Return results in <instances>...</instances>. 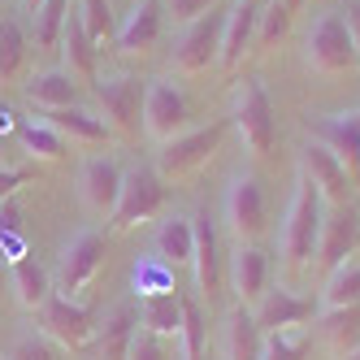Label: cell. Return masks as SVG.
Listing matches in <instances>:
<instances>
[{"instance_id": "9c48e42d", "label": "cell", "mask_w": 360, "mask_h": 360, "mask_svg": "<svg viewBox=\"0 0 360 360\" xmlns=\"http://www.w3.org/2000/svg\"><path fill=\"white\" fill-rule=\"evenodd\" d=\"M100 265H105V235H100L96 226H87V230H79L65 248H61V261H57V295H79V291H87L91 282H96V274H100Z\"/></svg>"}, {"instance_id": "9a60e30c", "label": "cell", "mask_w": 360, "mask_h": 360, "mask_svg": "<svg viewBox=\"0 0 360 360\" xmlns=\"http://www.w3.org/2000/svg\"><path fill=\"white\" fill-rule=\"evenodd\" d=\"M274 278V261L261 243H235V256H230V291L243 308H256L261 295L269 291Z\"/></svg>"}, {"instance_id": "e0dca14e", "label": "cell", "mask_w": 360, "mask_h": 360, "mask_svg": "<svg viewBox=\"0 0 360 360\" xmlns=\"http://www.w3.org/2000/svg\"><path fill=\"white\" fill-rule=\"evenodd\" d=\"M256 13H261V0H230V9L221 13V44H217L221 70H239V61L252 53Z\"/></svg>"}, {"instance_id": "ab89813d", "label": "cell", "mask_w": 360, "mask_h": 360, "mask_svg": "<svg viewBox=\"0 0 360 360\" xmlns=\"http://www.w3.org/2000/svg\"><path fill=\"white\" fill-rule=\"evenodd\" d=\"M217 0H161V13L174 22V27H191L204 13H213Z\"/></svg>"}, {"instance_id": "30bf717a", "label": "cell", "mask_w": 360, "mask_h": 360, "mask_svg": "<svg viewBox=\"0 0 360 360\" xmlns=\"http://www.w3.org/2000/svg\"><path fill=\"white\" fill-rule=\"evenodd\" d=\"M308 131H313V143H321L330 157L352 174V183H356V178H360V109L308 117Z\"/></svg>"}, {"instance_id": "4fadbf2b", "label": "cell", "mask_w": 360, "mask_h": 360, "mask_svg": "<svg viewBox=\"0 0 360 360\" xmlns=\"http://www.w3.org/2000/svg\"><path fill=\"white\" fill-rule=\"evenodd\" d=\"M39 334H48L53 343L61 347H87L91 334H96V321H91V308L74 304L70 295H48V304L39 308Z\"/></svg>"}, {"instance_id": "4dcf8cb0", "label": "cell", "mask_w": 360, "mask_h": 360, "mask_svg": "<svg viewBox=\"0 0 360 360\" xmlns=\"http://www.w3.org/2000/svg\"><path fill=\"white\" fill-rule=\"evenodd\" d=\"M287 35H291V13H287V5H282V0H261L252 53H269V48H278Z\"/></svg>"}, {"instance_id": "bcb514c9", "label": "cell", "mask_w": 360, "mask_h": 360, "mask_svg": "<svg viewBox=\"0 0 360 360\" xmlns=\"http://www.w3.org/2000/svg\"><path fill=\"white\" fill-rule=\"evenodd\" d=\"M39 5H44V0H22V9H27V13H35Z\"/></svg>"}, {"instance_id": "603a6c76", "label": "cell", "mask_w": 360, "mask_h": 360, "mask_svg": "<svg viewBox=\"0 0 360 360\" xmlns=\"http://www.w3.org/2000/svg\"><path fill=\"white\" fill-rule=\"evenodd\" d=\"M261 343H265V334L256 326L252 308L235 304L221 321V356L226 360H261Z\"/></svg>"}, {"instance_id": "f6af8a7d", "label": "cell", "mask_w": 360, "mask_h": 360, "mask_svg": "<svg viewBox=\"0 0 360 360\" xmlns=\"http://www.w3.org/2000/svg\"><path fill=\"white\" fill-rule=\"evenodd\" d=\"M282 5H287V13H291V18H295V13H300V9H304V5H308V0H282Z\"/></svg>"}, {"instance_id": "5b68a950", "label": "cell", "mask_w": 360, "mask_h": 360, "mask_svg": "<svg viewBox=\"0 0 360 360\" xmlns=\"http://www.w3.org/2000/svg\"><path fill=\"white\" fill-rule=\"evenodd\" d=\"M143 91H148V83H139L135 74L96 79L100 117H105V126L117 139H139V131H143Z\"/></svg>"}, {"instance_id": "f1b7e54d", "label": "cell", "mask_w": 360, "mask_h": 360, "mask_svg": "<svg viewBox=\"0 0 360 360\" xmlns=\"http://www.w3.org/2000/svg\"><path fill=\"white\" fill-rule=\"evenodd\" d=\"M191 243H195L191 217H165V221L157 226L152 256H157V261H165L169 269H174V265H191Z\"/></svg>"}, {"instance_id": "3957f363", "label": "cell", "mask_w": 360, "mask_h": 360, "mask_svg": "<svg viewBox=\"0 0 360 360\" xmlns=\"http://www.w3.org/2000/svg\"><path fill=\"white\" fill-rule=\"evenodd\" d=\"M221 139H226V126L221 122H213V126H191V131H183V135H174L169 143H161L157 165H152V169H157L161 183L169 187V183H178V178H187V174H195V169L209 165L217 157Z\"/></svg>"}, {"instance_id": "7bdbcfd3", "label": "cell", "mask_w": 360, "mask_h": 360, "mask_svg": "<svg viewBox=\"0 0 360 360\" xmlns=\"http://www.w3.org/2000/svg\"><path fill=\"white\" fill-rule=\"evenodd\" d=\"M18 204L13 200H5V204H0V239H5V235H18Z\"/></svg>"}, {"instance_id": "8fae6325", "label": "cell", "mask_w": 360, "mask_h": 360, "mask_svg": "<svg viewBox=\"0 0 360 360\" xmlns=\"http://www.w3.org/2000/svg\"><path fill=\"white\" fill-rule=\"evenodd\" d=\"M300 178L321 195V204H330V209L352 204V174L334 161L321 143H304L300 148Z\"/></svg>"}, {"instance_id": "d590c367", "label": "cell", "mask_w": 360, "mask_h": 360, "mask_svg": "<svg viewBox=\"0 0 360 360\" xmlns=\"http://www.w3.org/2000/svg\"><path fill=\"white\" fill-rule=\"evenodd\" d=\"M204 339H209V321H204L200 300L183 295V326H178V343H183V360H200Z\"/></svg>"}, {"instance_id": "d4e9b609", "label": "cell", "mask_w": 360, "mask_h": 360, "mask_svg": "<svg viewBox=\"0 0 360 360\" xmlns=\"http://www.w3.org/2000/svg\"><path fill=\"white\" fill-rule=\"evenodd\" d=\"M22 91H27V100L48 113V109H70V105H79V79L65 70H35L27 83H22Z\"/></svg>"}, {"instance_id": "7c38bea8", "label": "cell", "mask_w": 360, "mask_h": 360, "mask_svg": "<svg viewBox=\"0 0 360 360\" xmlns=\"http://www.w3.org/2000/svg\"><path fill=\"white\" fill-rule=\"evenodd\" d=\"M217 44H221V9L183 27V35L174 39V70L187 74V79L191 74H204L209 65H217Z\"/></svg>"}, {"instance_id": "74e56055", "label": "cell", "mask_w": 360, "mask_h": 360, "mask_svg": "<svg viewBox=\"0 0 360 360\" xmlns=\"http://www.w3.org/2000/svg\"><path fill=\"white\" fill-rule=\"evenodd\" d=\"M161 291H178L174 287V269L157 256H148V261L135 265V295H161Z\"/></svg>"}, {"instance_id": "d6986e66", "label": "cell", "mask_w": 360, "mask_h": 360, "mask_svg": "<svg viewBox=\"0 0 360 360\" xmlns=\"http://www.w3.org/2000/svg\"><path fill=\"white\" fill-rule=\"evenodd\" d=\"M195 243H191V269H195V291L200 300H213L221 291V256H217V226L209 213L191 217Z\"/></svg>"}, {"instance_id": "484cf974", "label": "cell", "mask_w": 360, "mask_h": 360, "mask_svg": "<svg viewBox=\"0 0 360 360\" xmlns=\"http://www.w3.org/2000/svg\"><path fill=\"white\" fill-rule=\"evenodd\" d=\"M139 330V313L131 304H117L105 313V321L96 326V360H126V347H131V334Z\"/></svg>"}, {"instance_id": "f35d334b", "label": "cell", "mask_w": 360, "mask_h": 360, "mask_svg": "<svg viewBox=\"0 0 360 360\" xmlns=\"http://www.w3.org/2000/svg\"><path fill=\"white\" fill-rule=\"evenodd\" d=\"M0 360H57V347H53L48 334L27 330V334H18V339L5 347V356H0Z\"/></svg>"}, {"instance_id": "8992f818", "label": "cell", "mask_w": 360, "mask_h": 360, "mask_svg": "<svg viewBox=\"0 0 360 360\" xmlns=\"http://www.w3.org/2000/svg\"><path fill=\"white\" fill-rule=\"evenodd\" d=\"M304 61L313 74H321V79H343L356 65V48H352L343 13H321L313 22V31L304 39Z\"/></svg>"}, {"instance_id": "836d02e7", "label": "cell", "mask_w": 360, "mask_h": 360, "mask_svg": "<svg viewBox=\"0 0 360 360\" xmlns=\"http://www.w3.org/2000/svg\"><path fill=\"white\" fill-rule=\"evenodd\" d=\"M27 31L13 18H0V83H13L27 65Z\"/></svg>"}, {"instance_id": "8d00e7d4", "label": "cell", "mask_w": 360, "mask_h": 360, "mask_svg": "<svg viewBox=\"0 0 360 360\" xmlns=\"http://www.w3.org/2000/svg\"><path fill=\"white\" fill-rule=\"evenodd\" d=\"M65 13H70V0H44V5L31 13V27H35V44L39 48H57L61 44Z\"/></svg>"}, {"instance_id": "60d3db41", "label": "cell", "mask_w": 360, "mask_h": 360, "mask_svg": "<svg viewBox=\"0 0 360 360\" xmlns=\"http://www.w3.org/2000/svg\"><path fill=\"white\" fill-rule=\"evenodd\" d=\"M126 360H169V343L157 339V334H148V330H135L131 347H126Z\"/></svg>"}, {"instance_id": "7402d4cb", "label": "cell", "mask_w": 360, "mask_h": 360, "mask_svg": "<svg viewBox=\"0 0 360 360\" xmlns=\"http://www.w3.org/2000/svg\"><path fill=\"white\" fill-rule=\"evenodd\" d=\"M53 131L65 139V143H91V148H100V143H109L113 139V131L105 126V117L100 113H91V109H83V105H70V109H48V113H39Z\"/></svg>"}, {"instance_id": "cb8c5ba5", "label": "cell", "mask_w": 360, "mask_h": 360, "mask_svg": "<svg viewBox=\"0 0 360 360\" xmlns=\"http://www.w3.org/2000/svg\"><path fill=\"white\" fill-rule=\"evenodd\" d=\"M57 53H61V70L65 74H74L79 83H96V44L87 39V31H83V22H79V13H65V27H61V44H57Z\"/></svg>"}, {"instance_id": "f546056e", "label": "cell", "mask_w": 360, "mask_h": 360, "mask_svg": "<svg viewBox=\"0 0 360 360\" xmlns=\"http://www.w3.org/2000/svg\"><path fill=\"white\" fill-rule=\"evenodd\" d=\"M18 143H22V152H27V157H35V161H61L65 157V139L53 131V126H48L44 117H31V122H22L18 126Z\"/></svg>"}, {"instance_id": "6da1fadb", "label": "cell", "mask_w": 360, "mask_h": 360, "mask_svg": "<svg viewBox=\"0 0 360 360\" xmlns=\"http://www.w3.org/2000/svg\"><path fill=\"white\" fill-rule=\"evenodd\" d=\"M321 221H326V204L321 195L295 178V191H291V204H287V217H282V265L291 274L308 269L317 256V239H321Z\"/></svg>"}, {"instance_id": "52a82bcc", "label": "cell", "mask_w": 360, "mask_h": 360, "mask_svg": "<svg viewBox=\"0 0 360 360\" xmlns=\"http://www.w3.org/2000/svg\"><path fill=\"white\" fill-rule=\"evenodd\" d=\"M165 209V183L152 165H135V169H122V191L113 204V230H135L139 221H152Z\"/></svg>"}, {"instance_id": "5bb4252c", "label": "cell", "mask_w": 360, "mask_h": 360, "mask_svg": "<svg viewBox=\"0 0 360 360\" xmlns=\"http://www.w3.org/2000/svg\"><path fill=\"white\" fill-rule=\"evenodd\" d=\"M122 191V165L113 157H87L79 165V204L91 217H113V204Z\"/></svg>"}, {"instance_id": "7dc6e473", "label": "cell", "mask_w": 360, "mask_h": 360, "mask_svg": "<svg viewBox=\"0 0 360 360\" xmlns=\"http://www.w3.org/2000/svg\"><path fill=\"white\" fill-rule=\"evenodd\" d=\"M5 126H9V109H0V135H5Z\"/></svg>"}, {"instance_id": "ac0fdd59", "label": "cell", "mask_w": 360, "mask_h": 360, "mask_svg": "<svg viewBox=\"0 0 360 360\" xmlns=\"http://www.w3.org/2000/svg\"><path fill=\"white\" fill-rule=\"evenodd\" d=\"M252 317L261 326V334H278V330H295L304 321H313L317 308H313V300H304V295H295L287 287H269L261 295V304L252 308Z\"/></svg>"}, {"instance_id": "681fc988", "label": "cell", "mask_w": 360, "mask_h": 360, "mask_svg": "<svg viewBox=\"0 0 360 360\" xmlns=\"http://www.w3.org/2000/svg\"><path fill=\"white\" fill-rule=\"evenodd\" d=\"M343 360H360V347H356V352H347V356H343Z\"/></svg>"}, {"instance_id": "c3c4849f", "label": "cell", "mask_w": 360, "mask_h": 360, "mask_svg": "<svg viewBox=\"0 0 360 360\" xmlns=\"http://www.w3.org/2000/svg\"><path fill=\"white\" fill-rule=\"evenodd\" d=\"M0 165H5V135H0Z\"/></svg>"}, {"instance_id": "277c9868", "label": "cell", "mask_w": 360, "mask_h": 360, "mask_svg": "<svg viewBox=\"0 0 360 360\" xmlns=\"http://www.w3.org/2000/svg\"><path fill=\"white\" fill-rule=\"evenodd\" d=\"M221 217H226V230L235 235V243H256L265 235V221H269V200H265V187L256 174H235L226 183V200H221Z\"/></svg>"}, {"instance_id": "1f68e13d", "label": "cell", "mask_w": 360, "mask_h": 360, "mask_svg": "<svg viewBox=\"0 0 360 360\" xmlns=\"http://www.w3.org/2000/svg\"><path fill=\"white\" fill-rule=\"evenodd\" d=\"M74 13H79L87 39L96 44V53H105V48L117 39V22H113V5H109V0H79Z\"/></svg>"}, {"instance_id": "ffe728a7", "label": "cell", "mask_w": 360, "mask_h": 360, "mask_svg": "<svg viewBox=\"0 0 360 360\" xmlns=\"http://www.w3.org/2000/svg\"><path fill=\"white\" fill-rule=\"evenodd\" d=\"M161 0H135L131 5V13H126V22L117 27V53L122 57H143V53H152L157 48V39H161Z\"/></svg>"}, {"instance_id": "44dd1931", "label": "cell", "mask_w": 360, "mask_h": 360, "mask_svg": "<svg viewBox=\"0 0 360 360\" xmlns=\"http://www.w3.org/2000/svg\"><path fill=\"white\" fill-rule=\"evenodd\" d=\"M313 330H317L321 347L343 360L347 352L360 347V304H352V308H317Z\"/></svg>"}, {"instance_id": "e575fe53", "label": "cell", "mask_w": 360, "mask_h": 360, "mask_svg": "<svg viewBox=\"0 0 360 360\" xmlns=\"http://www.w3.org/2000/svg\"><path fill=\"white\" fill-rule=\"evenodd\" d=\"M313 347V326H295V330H278L265 334L261 343V360H304Z\"/></svg>"}, {"instance_id": "4316f807", "label": "cell", "mask_w": 360, "mask_h": 360, "mask_svg": "<svg viewBox=\"0 0 360 360\" xmlns=\"http://www.w3.org/2000/svg\"><path fill=\"white\" fill-rule=\"evenodd\" d=\"M139 330L157 334V339H178V326H183V295L178 291H161V295H139Z\"/></svg>"}, {"instance_id": "2e32d148", "label": "cell", "mask_w": 360, "mask_h": 360, "mask_svg": "<svg viewBox=\"0 0 360 360\" xmlns=\"http://www.w3.org/2000/svg\"><path fill=\"white\" fill-rule=\"evenodd\" d=\"M360 248V217L352 204H343V209H330L326 221H321V239H317V256L313 261L330 274V269H339L347 265L352 256Z\"/></svg>"}, {"instance_id": "b9f144b4", "label": "cell", "mask_w": 360, "mask_h": 360, "mask_svg": "<svg viewBox=\"0 0 360 360\" xmlns=\"http://www.w3.org/2000/svg\"><path fill=\"white\" fill-rule=\"evenodd\" d=\"M18 187H27V174H22V169H9V165H0V204L13 200Z\"/></svg>"}, {"instance_id": "d6a6232c", "label": "cell", "mask_w": 360, "mask_h": 360, "mask_svg": "<svg viewBox=\"0 0 360 360\" xmlns=\"http://www.w3.org/2000/svg\"><path fill=\"white\" fill-rule=\"evenodd\" d=\"M352 304H360V261L330 269L321 287V308H352Z\"/></svg>"}, {"instance_id": "7a4b0ae2", "label": "cell", "mask_w": 360, "mask_h": 360, "mask_svg": "<svg viewBox=\"0 0 360 360\" xmlns=\"http://www.w3.org/2000/svg\"><path fill=\"white\" fill-rule=\"evenodd\" d=\"M230 117H235V131L243 139V152L252 161H265L269 148L278 139V122H274V105H269V91L256 83V79H243L235 87V109H230Z\"/></svg>"}, {"instance_id": "ee69618b", "label": "cell", "mask_w": 360, "mask_h": 360, "mask_svg": "<svg viewBox=\"0 0 360 360\" xmlns=\"http://www.w3.org/2000/svg\"><path fill=\"white\" fill-rule=\"evenodd\" d=\"M343 22H347V35H352V48H356V61H360V5H352L343 13Z\"/></svg>"}, {"instance_id": "ba28073f", "label": "cell", "mask_w": 360, "mask_h": 360, "mask_svg": "<svg viewBox=\"0 0 360 360\" xmlns=\"http://www.w3.org/2000/svg\"><path fill=\"white\" fill-rule=\"evenodd\" d=\"M191 131V105H187V96L178 91L174 83L165 79H152L148 91H143V135L152 143H169L174 135H183Z\"/></svg>"}, {"instance_id": "83f0119b", "label": "cell", "mask_w": 360, "mask_h": 360, "mask_svg": "<svg viewBox=\"0 0 360 360\" xmlns=\"http://www.w3.org/2000/svg\"><path fill=\"white\" fill-rule=\"evenodd\" d=\"M9 287H13V300L22 308H39L48 304V295H53V278H48V269L35 261V256H22V261L9 265Z\"/></svg>"}]
</instances>
